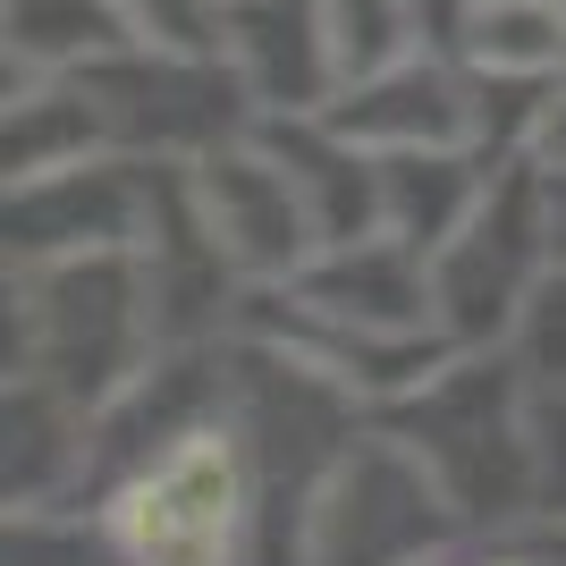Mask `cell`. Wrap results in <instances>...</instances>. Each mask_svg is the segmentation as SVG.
<instances>
[{
  "mask_svg": "<svg viewBox=\"0 0 566 566\" xmlns=\"http://www.w3.org/2000/svg\"><path fill=\"white\" fill-rule=\"evenodd\" d=\"M296 296H313L322 313H347V322H373V331H423V322H440L431 254L389 237V229L355 237V245H322L296 271Z\"/></svg>",
  "mask_w": 566,
  "mask_h": 566,
  "instance_id": "11",
  "label": "cell"
},
{
  "mask_svg": "<svg viewBox=\"0 0 566 566\" xmlns=\"http://www.w3.org/2000/svg\"><path fill=\"white\" fill-rule=\"evenodd\" d=\"M491 566H533V558H491Z\"/></svg>",
  "mask_w": 566,
  "mask_h": 566,
  "instance_id": "23",
  "label": "cell"
},
{
  "mask_svg": "<svg viewBox=\"0 0 566 566\" xmlns=\"http://www.w3.org/2000/svg\"><path fill=\"white\" fill-rule=\"evenodd\" d=\"M549 280V229H542V169L499 161L482 212L431 254V296H440V331L457 347H491L524 331L533 287Z\"/></svg>",
  "mask_w": 566,
  "mask_h": 566,
  "instance_id": "5",
  "label": "cell"
},
{
  "mask_svg": "<svg viewBox=\"0 0 566 566\" xmlns=\"http://www.w3.org/2000/svg\"><path fill=\"white\" fill-rule=\"evenodd\" d=\"M524 364H533V380L542 389H566V271H549L542 287H533V305H524Z\"/></svg>",
  "mask_w": 566,
  "mask_h": 566,
  "instance_id": "18",
  "label": "cell"
},
{
  "mask_svg": "<svg viewBox=\"0 0 566 566\" xmlns=\"http://www.w3.org/2000/svg\"><path fill=\"white\" fill-rule=\"evenodd\" d=\"M102 144H111V127H102V102L85 94V76L9 69V187L69 161H94Z\"/></svg>",
  "mask_w": 566,
  "mask_h": 566,
  "instance_id": "13",
  "label": "cell"
},
{
  "mask_svg": "<svg viewBox=\"0 0 566 566\" xmlns=\"http://www.w3.org/2000/svg\"><path fill=\"white\" fill-rule=\"evenodd\" d=\"M457 51L473 76H566V0H465Z\"/></svg>",
  "mask_w": 566,
  "mask_h": 566,
  "instance_id": "15",
  "label": "cell"
},
{
  "mask_svg": "<svg viewBox=\"0 0 566 566\" xmlns=\"http://www.w3.org/2000/svg\"><path fill=\"white\" fill-rule=\"evenodd\" d=\"M85 76V94L102 102V127L111 144L127 153H153V161H203L220 144H237L254 94H245V76L220 60V51H153V43H127L111 60H94Z\"/></svg>",
  "mask_w": 566,
  "mask_h": 566,
  "instance_id": "4",
  "label": "cell"
},
{
  "mask_svg": "<svg viewBox=\"0 0 566 566\" xmlns=\"http://www.w3.org/2000/svg\"><path fill=\"white\" fill-rule=\"evenodd\" d=\"M0 25H9V69L25 76H76L136 43L118 0H9Z\"/></svg>",
  "mask_w": 566,
  "mask_h": 566,
  "instance_id": "14",
  "label": "cell"
},
{
  "mask_svg": "<svg viewBox=\"0 0 566 566\" xmlns=\"http://www.w3.org/2000/svg\"><path fill=\"white\" fill-rule=\"evenodd\" d=\"M533 566H566V516L542 533V558H533Z\"/></svg>",
  "mask_w": 566,
  "mask_h": 566,
  "instance_id": "22",
  "label": "cell"
},
{
  "mask_svg": "<svg viewBox=\"0 0 566 566\" xmlns=\"http://www.w3.org/2000/svg\"><path fill=\"white\" fill-rule=\"evenodd\" d=\"M237 524H245V457L229 431H187L111 499V542L127 549V566H229Z\"/></svg>",
  "mask_w": 566,
  "mask_h": 566,
  "instance_id": "6",
  "label": "cell"
},
{
  "mask_svg": "<svg viewBox=\"0 0 566 566\" xmlns=\"http://www.w3.org/2000/svg\"><path fill=\"white\" fill-rule=\"evenodd\" d=\"M542 229H549V271H566V169H542Z\"/></svg>",
  "mask_w": 566,
  "mask_h": 566,
  "instance_id": "21",
  "label": "cell"
},
{
  "mask_svg": "<svg viewBox=\"0 0 566 566\" xmlns=\"http://www.w3.org/2000/svg\"><path fill=\"white\" fill-rule=\"evenodd\" d=\"M322 18H331V43H338V76L364 85V76L398 69L423 51V9L415 0H322Z\"/></svg>",
  "mask_w": 566,
  "mask_h": 566,
  "instance_id": "16",
  "label": "cell"
},
{
  "mask_svg": "<svg viewBox=\"0 0 566 566\" xmlns=\"http://www.w3.org/2000/svg\"><path fill=\"white\" fill-rule=\"evenodd\" d=\"M220 60L245 76L262 118H322L347 94L322 0H220Z\"/></svg>",
  "mask_w": 566,
  "mask_h": 566,
  "instance_id": "9",
  "label": "cell"
},
{
  "mask_svg": "<svg viewBox=\"0 0 566 566\" xmlns=\"http://www.w3.org/2000/svg\"><path fill=\"white\" fill-rule=\"evenodd\" d=\"M389 431L423 457L449 507L473 524H516L542 499V406L524 398L516 364L499 355L440 364L423 389H406Z\"/></svg>",
  "mask_w": 566,
  "mask_h": 566,
  "instance_id": "2",
  "label": "cell"
},
{
  "mask_svg": "<svg viewBox=\"0 0 566 566\" xmlns=\"http://www.w3.org/2000/svg\"><path fill=\"white\" fill-rule=\"evenodd\" d=\"M118 9L153 51H220V0H118Z\"/></svg>",
  "mask_w": 566,
  "mask_h": 566,
  "instance_id": "17",
  "label": "cell"
},
{
  "mask_svg": "<svg viewBox=\"0 0 566 566\" xmlns=\"http://www.w3.org/2000/svg\"><path fill=\"white\" fill-rule=\"evenodd\" d=\"M18 280L25 287L9 296V380H43L69 406L102 415L153 373L161 305H153V271L136 245L34 262Z\"/></svg>",
  "mask_w": 566,
  "mask_h": 566,
  "instance_id": "1",
  "label": "cell"
},
{
  "mask_svg": "<svg viewBox=\"0 0 566 566\" xmlns=\"http://www.w3.org/2000/svg\"><path fill=\"white\" fill-rule=\"evenodd\" d=\"M195 203H203V229L212 245L237 262V280H296L313 254H322V229H313V203L296 187V169L271 153V144H220L203 161H187Z\"/></svg>",
  "mask_w": 566,
  "mask_h": 566,
  "instance_id": "7",
  "label": "cell"
},
{
  "mask_svg": "<svg viewBox=\"0 0 566 566\" xmlns=\"http://www.w3.org/2000/svg\"><path fill=\"white\" fill-rule=\"evenodd\" d=\"M449 491L431 482V465L389 440H355L331 457L322 491L305 507V566H415L449 533Z\"/></svg>",
  "mask_w": 566,
  "mask_h": 566,
  "instance_id": "3",
  "label": "cell"
},
{
  "mask_svg": "<svg viewBox=\"0 0 566 566\" xmlns=\"http://www.w3.org/2000/svg\"><path fill=\"white\" fill-rule=\"evenodd\" d=\"M322 118L364 153H449V144H473V76L415 51L398 69L347 85Z\"/></svg>",
  "mask_w": 566,
  "mask_h": 566,
  "instance_id": "10",
  "label": "cell"
},
{
  "mask_svg": "<svg viewBox=\"0 0 566 566\" xmlns=\"http://www.w3.org/2000/svg\"><path fill=\"white\" fill-rule=\"evenodd\" d=\"M542 499L566 516V389L542 398Z\"/></svg>",
  "mask_w": 566,
  "mask_h": 566,
  "instance_id": "19",
  "label": "cell"
},
{
  "mask_svg": "<svg viewBox=\"0 0 566 566\" xmlns=\"http://www.w3.org/2000/svg\"><path fill=\"white\" fill-rule=\"evenodd\" d=\"M144 220H153V169L94 153V161L9 187V262L34 271V262H69V254H111V245H136Z\"/></svg>",
  "mask_w": 566,
  "mask_h": 566,
  "instance_id": "8",
  "label": "cell"
},
{
  "mask_svg": "<svg viewBox=\"0 0 566 566\" xmlns=\"http://www.w3.org/2000/svg\"><path fill=\"white\" fill-rule=\"evenodd\" d=\"M533 161H542V169H566V76H549V94H542V127H533Z\"/></svg>",
  "mask_w": 566,
  "mask_h": 566,
  "instance_id": "20",
  "label": "cell"
},
{
  "mask_svg": "<svg viewBox=\"0 0 566 566\" xmlns=\"http://www.w3.org/2000/svg\"><path fill=\"white\" fill-rule=\"evenodd\" d=\"M491 178H499V161L482 169L473 144H449V153H380V229L423 245V254H440L482 212Z\"/></svg>",
  "mask_w": 566,
  "mask_h": 566,
  "instance_id": "12",
  "label": "cell"
}]
</instances>
